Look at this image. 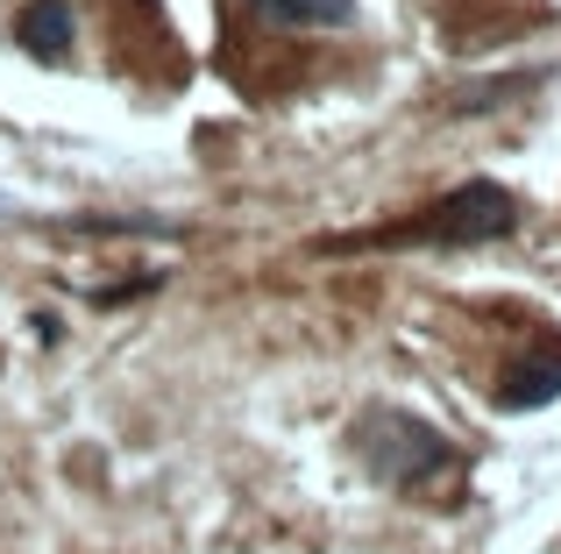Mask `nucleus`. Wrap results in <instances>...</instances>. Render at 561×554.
I'll list each match as a JSON object with an SVG mask.
<instances>
[{"mask_svg":"<svg viewBox=\"0 0 561 554\" xmlns=\"http://www.w3.org/2000/svg\"><path fill=\"white\" fill-rule=\"evenodd\" d=\"M512 221H519V207H512L505 185L469 178L462 193H448V207L434 213V235L440 242H491V235H505Z\"/></svg>","mask_w":561,"mask_h":554,"instance_id":"2","label":"nucleus"},{"mask_svg":"<svg viewBox=\"0 0 561 554\" xmlns=\"http://www.w3.org/2000/svg\"><path fill=\"white\" fill-rule=\"evenodd\" d=\"M271 22H285V28H342V22H356V0H256Z\"/></svg>","mask_w":561,"mask_h":554,"instance_id":"5","label":"nucleus"},{"mask_svg":"<svg viewBox=\"0 0 561 554\" xmlns=\"http://www.w3.org/2000/svg\"><path fill=\"white\" fill-rule=\"evenodd\" d=\"M561 391V362L554 356H526L519 370L497 384V405H512V413H526V405H548Z\"/></svg>","mask_w":561,"mask_h":554,"instance_id":"4","label":"nucleus"},{"mask_svg":"<svg viewBox=\"0 0 561 554\" xmlns=\"http://www.w3.org/2000/svg\"><path fill=\"white\" fill-rule=\"evenodd\" d=\"M14 36H22L28 57H65L71 50V8L65 0H36V8H22V22H14Z\"/></svg>","mask_w":561,"mask_h":554,"instance_id":"3","label":"nucleus"},{"mask_svg":"<svg viewBox=\"0 0 561 554\" xmlns=\"http://www.w3.org/2000/svg\"><path fill=\"white\" fill-rule=\"evenodd\" d=\"M363 455H370V470L391 476V484H420V476H434L440 462H448V441H440L434 427H420L412 413H377L370 434H363Z\"/></svg>","mask_w":561,"mask_h":554,"instance_id":"1","label":"nucleus"}]
</instances>
